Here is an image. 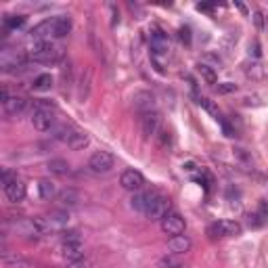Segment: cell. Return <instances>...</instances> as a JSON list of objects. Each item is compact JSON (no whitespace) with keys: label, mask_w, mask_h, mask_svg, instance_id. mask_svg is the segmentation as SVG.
I'll return each instance as SVG.
<instances>
[{"label":"cell","mask_w":268,"mask_h":268,"mask_svg":"<svg viewBox=\"0 0 268 268\" xmlns=\"http://www.w3.org/2000/svg\"><path fill=\"white\" fill-rule=\"evenodd\" d=\"M59 48L55 44L46 42H34V46L29 48V59H34L36 63H55L59 59Z\"/></svg>","instance_id":"6da1fadb"},{"label":"cell","mask_w":268,"mask_h":268,"mask_svg":"<svg viewBox=\"0 0 268 268\" xmlns=\"http://www.w3.org/2000/svg\"><path fill=\"white\" fill-rule=\"evenodd\" d=\"M113 166H115V157L109 151H97L88 159V168L95 174H107V172H111Z\"/></svg>","instance_id":"7a4b0ae2"},{"label":"cell","mask_w":268,"mask_h":268,"mask_svg":"<svg viewBox=\"0 0 268 268\" xmlns=\"http://www.w3.org/2000/svg\"><path fill=\"white\" fill-rule=\"evenodd\" d=\"M159 226H162V230L166 235H172V237L183 235L185 233V218L178 212H168L164 216V220L159 222Z\"/></svg>","instance_id":"3957f363"},{"label":"cell","mask_w":268,"mask_h":268,"mask_svg":"<svg viewBox=\"0 0 268 268\" xmlns=\"http://www.w3.org/2000/svg\"><path fill=\"white\" fill-rule=\"evenodd\" d=\"M168 212H170V199L162 197V195H155V197L151 199V203H149V207H147V212H145V216L149 220H159V222H162Z\"/></svg>","instance_id":"277c9868"},{"label":"cell","mask_w":268,"mask_h":268,"mask_svg":"<svg viewBox=\"0 0 268 268\" xmlns=\"http://www.w3.org/2000/svg\"><path fill=\"white\" fill-rule=\"evenodd\" d=\"M241 224L235 220H220L216 224L210 226V235L212 237H237L241 235Z\"/></svg>","instance_id":"5b68a950"},{"label":"cell","mask_w":268,"mask_h":268,"mask_svg":"<svg viewBox=\"0 0 268 268\" xmlns=\"http://www.w3.org/2000/svg\"><path fill=\"white\" fill-rule=\"evenodd\" d=\"M0 99H3V107L9 115H19L25 107H27V101L23 97H17V95H9L7 88H3V93H0Z\"/></svg>","instance_id":"8992f818"},{"label":"cell","mask_w":268,"mask_h":268,"mask_svg":"<svg viewBox=\"0 0 268 268\" xmlns=\"http://www.w3.org/2000/svg\"><path fill=\"white\" fill-rule=\"evenodd\" d=\"M120 185L126 189V191H140L142 185H145V176H142L138 170H124L122 176H120Z\"/></svg>","instance_id":"52a82bcc"},{"label":"cell","mask_w":268,"mask_h":268,"mask_svg":"<svg viewBox=\"0 0 268 268\" xmlns=\"http://www.w3.org/2000/svg\"><path fill=\"white\" fill-rule=\"evenodd\" d=\"M61 256L67 262H80V260H84V243L82 241H63Z\"/></svg>","instance_id":"ba28073f"},{"label":"cell","mask_w":268,"mask_h":268,"mask_svg":"<svg viewBox=\"0 0 268 268\" xmlns=\"http://www.w3.org/2000/svg\"><path fill=\"white\" fill-rule=\"evenodd\" d=\"M140 124H142V134L147 138H151L159 132V128H162V117H159L157 111H149V113H142Z\"/></svg>","instance_id":"9c48e42d"},{"label":"cell","mask_w":268,"mask_h":268,"mask_svg":"<svg viewBox=\"0 0 268 268\" xmlns=\"http://www.w3.org/2000/svg\"><path fill=\"white\" fill-rule=\"evenodd\" d=\"M25 185L21 183V181H17V178H13L11 183H7L5 185V195H7V199L11 201V203H19V201H23L25 199Z\"/></svg>","instance_id":"30bf717a"},{"label":"cell","mask_w":268,"mask_h":268,"mask_svg":"<svg viewBox=\"0 0 268 268\" xmlns=\"http://www.w3.org/2000/svg\"><path fill=\"white\" fill-rule=\"evenodd\" d=\"M32 124L36 130L40 132H46L52 128V124H55V117H52V111H44V109H36L34 115H32Z\"/></svg>","instance_id":"8fae6325"},{"label":"cell","mask_w":268,"mask_h":268,"mask_svg":"<svg viewBox=\"0 0 268 268\" xmlns=\"http://www.w3.org/2000/svg\"><path fill=\"white\" fill-rule=\"evenodd\" d=\"M151 48H153V55H164V52L170 50V40L162 29H155L151 34Z\"/></svg>","instance_id":"7c38bea8"},{"label":"cell","mask_w":268,"mask_h":268,"mask_svg":"<svg viewBox=\"0 0 268 268\" xmlns=\"http://www.w3.org/2000/svg\"><path fill=\"white\" fill-rule=\"evenodd\" d=\"M168 247H170V252H172V254H176V256H183V254L191 252L193 241H191L187 235H176V237H172V239H170Z\"/></svg>","instance_id":"4fadbf2b"},{"label":"cell","mask_w":268,"mask_h":268,"mask_svg":"<svg viewBox=\"0 0 268 268\" xmlns=\"http://www.w3.org/2000/svg\"><path fill=\"white\" fill-rule=\"evenodd\" d=\"M134 107L140 113H149V111H153V107H155V97L151 93H147V91L136 93L134 95Z\"/></svg>","instance_id":"5bb4252c"},{"label":"cell","mask_w":268,"mask_h":268,"mask_svg":"<svg viewBox=\"0 0 268 268\" xmlns=\"http://www.w3.org/2000/svg\"><path fill=\"white\" fill-rule=\"evenodd\" d=\"M38 193L44 201H52L55 197H59V187H57V183L48 181V178H42L38 183Z\"/></svg>","instance_id":"9a60e30c"},{"label":"cell","mask_w":268,"mask_h":268,"mask_svg":"<svg viewBox=\"0 0 268 268\" xmlns=\"http://www.w3.org/2000/svg\"><path fill=\"white\" fill-rule=\"evenodd\" d=\"M71 32V19L65 15H59L52 19V36H57V38H65V36Z\"/></svg>","instance_id":"2e32d148"},{"label":"cell","mask_w":268,"mask_h":268,"mask_svg":"<svg viewBox=\"0 0 268 268\" xmlns=\"http://www.w3.org/2000/svg\"><path fill=\"white\" fill-rule=\"evenodd\" d=\"M29 34H32L34 42H46L48 36H52V19H46V21L38 23Z\"/></svg>","instance_id":"e0dca14e"},{"label":"cell","mask_w":268,"mask_h":268,"mask_svg":"<svg viewBox=\"0 0 268 268\" xmlns=\"http://www.w3.org/2000/svg\"><path fill=\"white\" fill-rule=\"evenodd\" d=\"M153 197H155V193H136L130 203H132V207H134L136 212H142V214H145Z\"/></svg>","instance_id":"ac0fdd59"},{"label":"cell","mask_w":268,"mask_h":268,"mask_svg":"<svg viewBox=\"0 0 268 268\" xmlns=\"http://www.w3.org/2000/svg\"><path fill=\"white\" fill-rule=\"evenodd\" d=\"M88 142H91V138H88V134L86 132H82V130H76L74 134H71V138H69V149H74V151H80V149H84V147H88Z\"/></svg>","instance_id":"d6986e66"},{"label":"cell","mask_w":268,"mask_h":268,"mask_svg":"<svg viewBox=\"0 0 268 268\" xmlns=\"http://www.w3.org/2000/svg\"><path fill=\"white\" fill-rule=\"evenodd\" d=\"M46 168H48L50 174H57V176H65V174H69V164L65 162V159H61V157L50 159V162L46 164Z\"/></svg>","instance_id":"ffe728a7"},{"label":"cell","mask_w":268,"mask_h":268,"mask_svg":"<svg viewBox=\"0 0 268 268\" xmlns=\"http://www.w3.org/2000/svg\"><path fill=\"white\" fill-rule=\"evenodd\" d=\"M50 88H52V76L50 74H40L32 82V91H36V93H46Z\"/></svg>","instance_id":"44dd1931"},{"label":"cell","mask_w":268,"mask_h":268,"mask_svg":"<svg viewBox=\"0 0 268 268\" xmlns=\"http://www.w3.org/2000/svg\"><path fill=\"white\" fill-rule=\"evenodd\" d=\"M59 201L63 205H76L80 201V193L76 189H65V191L59 193Z\"/></svg>","instance_id":"7402d4cb"},{"label":"cell","mask_w":268,"mask_h":268,"mask_svg":"<svg viewBox=\"0 0 268 268\" xmlns=\"http://www.w3.org/2000/svg\"><path fill=\"white\" fill-rule=\"evenodd\" d=\"M197 71H199V76L207 82V84H216V80H218V76H216V71H214L210 65H205V63H199L197 65Z\"/></svg>","instance_id":"603a6c76"},{"label":"cell","mask_w":268,"mask_h":268,"mask_svg":"<svg viewBox=\"0 0 268 268\" xmlns=\"http://www.w3.org/2000/svg\"><path fill=\"white\" fill-rule=\"evenodd\" d=\"M5 266L7 268H29V262L19 258V256H5Z\"/></svg>","instance_id":"cb8c5ba5"},{"label":"cell","mask_w":268,"mask_h":268,"mask_svg":"<svg viewBox=\"0 0 268 268\" xmlns=\"http://www.w3.org/2000/svg\"><path fill=\"white\" fill-rule=\"evenodd\" d=\"M25 23V17L23 15H7L5 17V25L9 29H17V27H21Z\"/></svg>","instance_id":"d4e9b609"},{"label":"cell","mask_w":268,"mask_h":268,"mask_svg":"<svg viewBox=\"0 0 268 268\" xmlns=\"http://www.w3.org/2000/svg\"><path fill=\"white\" fill-rule=\"evenodd\" d=\"M197 103H199V105L203 107V109H205L207 113H212L214 117H216V120L220 117V113H218V107H216V105H214V103H212V101H210L207 97H199V99H197Z\"/></svg>","instance_id":"484cf974"},{"label":"cell","mask_w":268,"mask_h":268,"mask_svg":"<svg viewBox=\"0 0 268 268\" xmlns=\"http://www.w3.org/2000/svg\"><path fill=\"white\" fill-rule=\"evenodd\" d=\"M159 266L162 268H181V262H178L176 254H172V256H164L159 260Z\"/></svg>","instance_id":"4316f807"},{"label":"cell","mask_w":268,"mask_h":268,"mask_svg":"<svg viewBox=\"0 0 268 268\" xmlns=\"http://www.w3.org/2000/svg\"><path fill=\"white\" fill-rule=\"evenodd\" d=\"M76 130L71 128V126H61V128H57V132H55V136L59 138V140H65V142H69V138H71V134H74Z\"/></svg>","instance_id":"83f0119b"},{"label":"cell","mask_w":268,"mask_h":268,"mask_svg":"<svg viewBox=\"0 0 268 268\" xmlns=\"http://www.w3.org/2000/svg\"><path fill=\"white\" fill-rule=\"evenodd\" d=\"M216 91H218V95L235 93V91H237V84H233V82H222V84H218V86H216Z\"/></svg>","instance_id":"f1b7e54d"},{"label":"cell","mask_w":268,"mask_h":268,"mask_svg":"<svg viewBox=\"0 0 268 268\" xmlns=\"http://www.w3.org/2000/svg\"><path fill=\"white\" fill-rule=\"evenodd\" d=\"M36 109H44V111H55V105H52L50 101H46V99H38L34 103V111Z\"/></svg>","instance_id":"f546056e"},{"label":"cell","mask_w":268,"mask_h":268,"mask_svg":"<svg viewBox=\"0 0 268 268\" xmlns=\"http://www.w3.org/2000/svg\"><path fill=\"white\" fill-rule=\"evenodd\" d=\"M249 226H262L264 222H266V218L262 216V214L260 212H256V214H249Z\"/></svg>","instance_id":"4dcf8cb0"},{"label":"cell","mask_w":268,"mask_h":268,"mask_svg":"<svg viewBox=\"0 0 268 268\" xmlns=\"http://www.w3.org/2000/svg\"><path fill=\"white\" fill-rule=\"evenodd\" d=\"M178 38H181V42H185V44H191V29L189 27H181V29H178Z\"/></svg>","instance_id":"1f68e13d"},{"label":"cell","mask_w":268,"mask_h":268,"mask_svg":"<svg viewBox=\"0 0 268 268\" xmlns=\"http://www.w3.org/2000/svg\"><path fill=\"white\" fill-rule=\"evenodd\" d=\"M67 268H91V264L80 260V262H71V266H67Z\"/></svg>","instance_id":"d6a6232c"},{"label":"cell","mask_w":268,"mask_h":268,"mask_svg":"<svg viewBox=\"0 0 268 268\" xmlns=\"http://www.w3.org/2000/svg\"><path fill=\"white\" fill-rule=\"evenodd\" d=\"M249 52H254V57H260V44L254 42V46H249Z\"/></svg>","instance_id":"836d02e7"}]
</instances>
